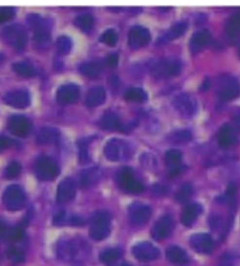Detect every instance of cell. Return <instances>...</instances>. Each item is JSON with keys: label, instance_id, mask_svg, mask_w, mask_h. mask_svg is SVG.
Masks as SVG:
<instances>
[{"label": "cell", "instance_id": "cell-1", "mask_svg": "<svg viewBox=\"0 0 240 266\" xmlns=\"http://www.w3.org/2000/svg\"><path fill=\"white\" fill-rule=\"evenodd\" d=\"M111 217L108 211L98 210L92 216V225L90 228V236L94 241H102L110 235Z\"/></svg>", "mask_w": 240, "mask_h": 266}, {"label": "cell", "instance_id": "cell-2", "mask_svg": "<svg viewBox=\"0 0 240 266\" xmlns=\"http://www.w3.org/2000/svg\"><path fill=\"white\" fill-rule=\"evenodd\" d=\"M2 202L8 210L21 209L26 202V195L24 190L18 185L8 186L3 192Z\"/></svg>", "mask_w": 240, "mask_h": 266}, {"label": "cell", "instance_id": "cell-3", "mask_svg": "<svg viewBox=\"0 0 240 266\" xmlns=\"http://www.w3.org/2000/svg\"><path fill=\"white\" fill-rule=\"evenodd\" d=\"M174 109L179 112L183 117L191 118L198 110V101L195 96L189 93H181L173 98Z\"/></svg>", "mask_w": 240, "mask_h": 266}, {"label": "cell", "instance_id": "cell-4", "mask_svg": "<svg viewBox=\"0 0 240 266\" xmlns=\"http://www.w3.org/2000/svg\"><path fill=\"white\" fill-rule=\"evenodd\" d=\"M217 93L224 100L236 98L240 94V84L232 76H223L219 78Z\"/></svg>", "mask_w": 240, "mask_h": 266}, {"label": "cell", "instance_id": "cell-5", "mask_svg": "<svg viewBox=\"0 0 240 266\" xmlns=\"http://www.w3.org/2000/svg\"><path fill=\"white\" fill-rule=\"evenodd\" d=\"M35 172L41 181H52L59 174V167L54 159L41 156L35 162Z\"/></svg>", "mask_w": 240, "mask_h": 266}, {"label": "cell", "instance_id": "cell-6", "mask_svg": "<svg viewBox=\"0 0 240 266\" xmlns=\"http://www.w3.org/2000/svg\"><path fill=\"white\" fill-rule=\"evenodd\" d=\"M3 38L12 47L17 50H23L27 43V32L19 24L10 25L2 31Z\"/></svg>", "mask_w": 240, "mask_h": 266}, {"label": "cell", "instance_id": "cell-7", "mask_svg": "<svg viewBox=\"0 0 240 266\" xmlns=\"http://www.w3.org/2000/svg\"><path fill=\"white\" fill-rule=\"evenodd\" d=\"M28 24L34 30V39L37 43H47L50 40L51 33L48 22L38 15H29Z\"/></svg>", "mask_w": 240, "mask_h": 266}, {"label": "cell", "instance_id": "cell-8", "mask_svg": "<svg viewBox=\"0 0 240 266\" xmlns=\"http://www.w3.org/2000/svg\"><path fill=\"white\" fill-rule=\"evenodd\" d=\"M129 149L125 141L119 138H111L104 146V155L111 161H119L128 156Z\"/></svg>", "mask_w": 240, "mask_h": 266}, {"label": "cell", "instance_id": "cell-9", "mask_svg": "<svg viewBox=\"0 0 240 266\" xmlns=\"http://www.w3.org/2000/svg\"><path fill=\"white\" fill-rule=\"evenodd\" d=\"M132 254L139 261L149 262L159 258L160 251L153 244L148 242H142L132 247Z\"/></svg>", "mask_w": 240, "mask_h": 266}, {"label": "cell", "instance_id": "cell-10", "mask_svg": "<svg viewBox=\"0 0 240 266\" xmlns=\"http://www.w3.org/2000/svg\"><path fill=\"white\" fill-rule=\"evenodd\" d=\"M153 69L155 74L160 76H175L181 73L182 63L175 58H167L159 61Z\"/></svg>", "mask_w": 240, "mask_h": 266}, {"label": "cell", "instance_id": "cell-11", "mask_svg": "<svg viewBox=\"0 0 240 266\" xmlns=\"http://www.w3.org/2000/svg\"><path fill=\"white\" fill-rule=\"evenodd\" d=\"M31 126L30 120L23 114H15L8 120V128L11 132L20 137L27 136L31 130Z\"/></svg>", "mask_w": 240, "mask_h": 266}, {"label": "cell", "instance_id": "cell-12", "mask_svg": "<svg viewBox=\"0 0 240 266\" xmlns=\"http://www.w3.org/2000/svg\"><path fill=\"white\" fill-rule=\"evenodd\" d=\"M150 39V33L142 26H133L128 34V43L131 49H139L146 44Z\"/></svg>", "mask_w": 240, "mask_h": 266}, {"label": "cell", "instance_id": "cell-13", "mask_svg": "<svg viewBox=\"0 0 240 266\" xmlns=\"http://www.w3.org/2000/svg\"><path fill=\"white\" fill-rule=\"evenodd\" d=\"M79 93H81V90L75 84L62 85L57 90L56 98L60 104H71L77 101Z\"/></svg>", "mask_w": 240, "mask_h": 266}, {"label": "cell", "instance_id": "cell-14", "mask_svg": "<svg viewBox=\"0 0 240 266\" xmlns=\"http://www.w3.org/2000/svg\"><path fill=\"white\" fill-rule=\"evenodd\" d=\"M75 197V186L74 181L70 177H65L59 183L56 199L59 205H65V203L73 200Z\"/></svg>", "mask_w": 240, "mask_h": 266}, {"label": "cell", "instance_id": "cell-15", "mask_svg": "<svg viewBox=\"0 0 240 266\" xmlns=\"http://www.w3.org/2000/svg\"><path fill=\"white\" fill-rule=\"evenodd\" d=\"M3 101L16 109H25L30 104V95L26 90H14L6 92Z\"/></svg>", "mask_w": 240, "mask_h": 266}, {"label": "cell", "instance_id": "cell-16", "mask_svg": "<svg viewBox=\"0 0 240 266\" xmlns=\"http://www.w3.org/2000/svg\"><path fill=\"white\" fill-rule=\"evenodd\" d=\"M152 216V209L142 203H134L129 208V217L133 224L142 225Z\"/></svg>", "mask_w": 240, "mask_h": 266}, {"label": "cell", "instance_id": "cell-17", "mask_svg": "<svg viewBox=\"0 0 240 266\" xmlns=\"http://www.w3.org/2000/svg\"><path fill=\"white\" fill-rule=\"evenodd\" d=\"M190 245L193 249L201 254H208L213 249V241L207 233H196L190 237Z\"/></svg>", "mask_w": 240, "mask_h": 266}, {"label": "cell", "instance_id": "cell-18", "mask_svg": "<svg viewBox=\"0 0 240 266\" xmlns=\"http://www.w3.org/2000/svg\"><path fill=\"white\" fill-rule=\"evenodd\" d=\"M173 228V221L170 216L165 215L157 220L153 229L152 235L157 241L163 239L170 234Z\"/></svg>", "mask_w": 240, "mask_h": 266}, {"label": "cell", "instance_id": "cell-19", "mask_svg": "<svg viewBox=\"0 0 240 266\" xmlns=\"http://www.w3.org/2000/svg\"><path fill=\"white\" fill-rule=\"evenodd\" d=\"M101 171L98 167H91L82 171L79 175V184L83 188L92 187L97 182L100 180L101 177Z\"/></svg>", "mask_w": 240, "mask_h": 266}, {"label": "cell", "instance_id": "cell-20", "mask_svg": "<svg viewBox=\"0 0 240 266\" xmlns=\"http://www.w3.org/2000/svg\"><path fill=\"white\" fill-rule=\"evenodd\" d=\"M105 97L106 93L104 88L100 86L93 87L88 91L85 103L89 108H95V106H98L105 101Z\"/></svg>", "mask_w": 240, "mask_h": 266}, {"label": "cell", "instance_id": "cell-21", "mask_svg": "<svg viewBox=\"0 0 240 266\" xmlns=\"http://www.w3.org/2000/svg\"><path fill=\"white\" fill-rule=\"evenodd\" d=\"M202 212V207L199 203H191V205L186 206L182 212L181 221L185 226H191L198 216Z\"/></svg>", "mask_w": 240, "mask_h": 266}, {"label": "cell", "instance_id": "cell-22", "mask_svg": "<svg viewBox=\"0 0 240 266\" xmlns=\"http://www.w3.org/2000/svg\"><path fill=\"white\" fill-rule=\"evenodd\" d=\"M236 138L233 133V128L228 124L223 125L218 132V143L222 148H230L235 144Z\"/></svg>", "mask_w": 240, "mask_h": 266}, {"label": "cell", "instance_id": "cell-23", "mask_svg": "<svg viewBox=\"0 0 240 266\" xmlns=\"http://www.w3.org/2000/svg\"><path fill=\"white\" fill-rule=\"evenodd\" d=\"M210 38H211V35L207 29H200V30L196 31L193 34V37L190 40L191 50L196 52V51L202 49L203 47H205L206 44L209 42Z\"/></svg>", "mask_w": 240, "mask_h": 266}, {"label": "cell", "instance_id": "cell-24", "mask_svg": "<svg viewBox=\"0 0 240 266\" xmlns=\"http://www.w3.org/2000/svg\"><path fill=\"white\" fill-rule=\"evenodd\" d=\"M186 24L185 22H179V23H176L175 25H173L172 27L166 31L161 38H160L158 39V42L160 43H164V42H168V41H170L172 39H175L177 38H180L182 34H184L186 30Z\"/></svg>", "mask_w": 240, "mask_h": 266}, {"label": "cell", "instance_id": "cell-25", "mask_svg": "<svg viewBox=\"0 0 240 266\" xmlns=\"http://www.w3.org/2000/svg\"><path fill=\"white\" fill-rule=\"evenodd\" d=\"M167 259L174 264H185L188 262V255L182 247L172 246L166 250Z\"/></svg>", "mask_w": 240, "mask_h": 266}, {"label": "cell", "instance_id": "cell-26", "mask_svg": "<svg viewBox=\"0 0 240 266\" xmlns=\"http://www.w3.org/2000/svg\"><path fill=\"white\" fill-rule=\"evenodd\" d=\"M78 252L77 247L74 243H63L58 247V255L62 260L71 261L75 258V256Z\"/></svg>", "mask_w": 240, "mask_h": 266}, {"label": "cell", "instance_id": "cell-27", "mask_svg": "<svg viewBox=\"0 0 240 266\" xmlns=\"http://www.w3.org/2000/svg\"><path fill=\"white\" fill-rule=\"evenodd\" d=\"M100 126L106 130H118L122 128L121 122L117 114L113 113H105L99 121Z\"/></svg>", "mask_w": 240, "mask_h": 266}, {"label": "cell", "instance_id": "cell-28", "mask_svg": "<svg viewBox=\"0 0 240 266\" xmlns=\"http://www.w3.org/2000/svg\"><path fill=\"white\" fill-rule=\"evenodd\" d=\"M102 70V65L98 61H90L79 65V72L89 77H96Z\"/></svg>", "mask_w": 240, "mask_h": 266}, {"label": "cell", "instance_id": "cell-29", "mask_svg": "<svg viewBox=\"0 0 240 266\" xmlns=\"http://www.w3.org/2000/svg\"><path fill=\"white\" fill-rule=\"evenodd\" d=\"M13 70L16 74L26 77L33 76L37 74V69L28 61L16 62L13 64Z\"/></svg>", "mask_w": 240, "mask_h": 266}, {"label": "cell", "instance_id": "cell-30", "mask_svg": "<svg viewBox=\"0 0 240 266\" xmlns=\"http://www.w3.org/2000/svg\"><path fill=\"white\" fill-rule=\"evenodd\" d=\"M226 32L230 38H235L240 32V15L235 14L229 18L226 25Z\"/></svg>", "mask_w": 240, "mask_h": 266}, {"label": "cell", "instance_id": "cell-31", "mask_svg": "<svg viewBox=\"0 0 240 266\" xmlns=\"http://www.w3.org/2000/svg\"><path fill=\"white\" fill-rule=\"evenodd\" d=\"M125 99L129 101H136V102H142L146 101L148 98V95L144 89L138 88V87H132L129 88L128 90L125 92Z\"/></svg>", "mask_w": 240, "mask_h": 266}, {"label": "cell", "instance_id": "cell-32", "mask_svg": "<svg viewBox=\"0 0 240 266\" xmlns=\"http://www.w3.org/2000/svg\"><path fill=\"white\" fill-rule=\"evenodd\" d=\"M59 133L56 129L51 127H43L37 135V141L39 144H49L56 140Z\"/></svg>", "mask_w": 240, "mask_h": 266}, {"label": "cell", "instance_id": "cell-33", "mask_svg": "<svg viewBox=\"0 0 240 266\" xmlns=\"http://www.w3.org/2000/svg\"><path fill=\"white\" fill-rule=\"evenodd\" d=\"M74 24L76 25V27H78L79 29H82L84 31H89V30H90L93 27L94 18L90 14L78 15L75 18Z\"/></svg>", "mask_w": 240, "mask_h": 266}, {"label": "cell", "instance_id": "cell-34", "mask_svg": "<svg viewBox=\"0 0 240 266\" xmlns=\"http://www.w3.org/2000/svg\"><path fill=\"white\" fill-rule=\"evenodd\" d=\"M135 180L133 171L129 167H124L118 173V182L121 187L125 190L127 186Z\"/></svg>", "mask_w": 240, "mask_h": 266}, {"label": "cell", "instance_id": "cell-35", "mask_svg": "<svg viewBox=\"0 0 240 266\" xmlns=\"http://www.w3.org/2000/svg\"><path fill=\"white\" fill-rule=\"evenodd\" d=\"M182 157H183V155L181 153V151L176 150V149H171V150H168L166 152L165 161L169 166L176 167L181 163Z\"/></svg>", "mask_w": 240, "mask_h": 266}, {"label": "cell", "instance_id": "cell-36", "mask_svg": "<svg viewBox=\"0 0 240 266\" xmlns=\"http://www.w3.org/2000/svg\"><path fill=\"white\" fill-rule=\"evenodd\" d=\"M56 46L60 54L66 55L71 51V48H73V41L66 35H61L57 39Z\"/></svg>", "mask_w": 240, "mask_h": 266}, {"label": "cell", "instance_id": "cell-37", "mask_svg": "<svg viewBox=\"0 0 240 266\" xmlns=\"http://www.w3.org/2000/svg\"><path fill=\"white\" fill-rule=\"evenodd\" d=\"M100 41L108 44V46L113 47L118 41V33L114 29H108L105 30L100 37Z\"/></svg>", "mask_w": 240, "mask_h": 266}, {"label": "cell", "instance_id": "cell-38", "mask_svg": "<svg viewBox=\"0 0 240 266\" xmlns=\"http://www.w3.org/2000/svg\"><path fill=\"white\" fill-rule=\"evenodd\" d=\"M120 252L115 249L105 250L100 254V260L105 264H111L120 258Z\"/></svg>", "mask_w": 240, "mask_h": 266}, {"label": "cell", "instance_id": "cell-39", "mask_svg": "<svg viewBox=\"0 0 240 266\" xmlns=\"http://www.w3.org/2000/svg\"><path fill=\"white\" fill-rule=\"evenodd\" d=\"M192 192H193L192 185L189 184V183L184 184L182 187L180 188V190L177 191V193H176V200L180 201V202L185 201L186 199H188L191 196Z\"/></svg>", "mask_w": 240, "mask_h": 266}, {"label": "cell", "instance_id": "cell-40", "mask_svg": "<svg viewBox=\"0 0 240 266\" xmlns=\"http://www.w3.org/2000/svg\"><path fill=\"white\" fill-rule=\"evenodd\" d=\"M21 171H22V167L20 163H18L16 161L11 162L5 168V176L7 177V179H15V177L19 176V174L21 173Z\"/></svg>", "mask_w": 240, "mask_h": 266}, {"label": "cell", "instance_id": "cell-41", "mask_svg": "<svg viewBox=\"0 0 240 266\" xmlns=\"http://www.w3.org/2000/svg\"><path fill=\"white\" fill-rule=\"evenodd\" d=\"M25 235L24 229L22 226H17L15 228H12L8 230L7 238L11 239L13 242H21Z\"/></svg>", "mask_w": 240, "mask_h": 266}, {"label": "cell", "instance_id": "cell-42", "mask_svg": "<svg viewBox=\"0 0 240 266\" xmlns=\"http://www.w3.org/2000/svg\"><path fill=\"white\" fill-rule=\"evenodd\" d=\"M7 257L8 259H10L13 263H21L25 260V256L24 254L19 251L16 247H10V249L7 250Z\"/></svg>", "mask_w": 240, "mask_h": 266}, {"label": "cell", "instance_id": "cell-43", "mask_svg": "<svg viewBox=\"0 0 240 266\" xmlns=\"http://www.w3.org/2000/svg\"><path fill=\"white\" fill-rule=\"evenodd\" d=\"M15 14L16 12L13 7H7V6L0 7V23L10 21L15 17Z\"/></svg>", "mask_w": 240, "mask_h": 266}, {"label": "cell", "instance_id": "cell-44", "mask_svg": "<svg viewBox=\"0 0 240 266\" xmlns=\"http://www.w3.org/2000/svg\"><path fill=\"white\" fill-rule=\"evenodd\" d=\"M13 145V140L6 136H0V152L3 150L10 148Z\"/></svg>", "mask_w": 240, "mask_h": 266}, {"label": "cell", "instance_id": "cell-45", "mask_svg": "<svg viewBox=\"0 0 240 266\" xmlns=\"http://www.w3.org/2000/svg\"><path fill=\"white\" fill-rule=\"evenodd\" d=\"M65 217H66V212L64 210H61L54 216L53 222H54L55 225H61L63 224V222L65 221Z\"/></svg>", "mask_w": 240, "mask_h": 266}, {"label": "cell", "instance_id": "cell-46", "mask_svg": "<svg viewBox=\"0 0 240 266\" xmlns=\"http://www.w3.org/2000/svg\"><path fill=\"white\" fill-rule=\"evenodd\" d=\"M236 192H237V188H236L235 184L230 183L229 186H228V188H227V191H226L227 199H232L236 195Z\"/></svg>", "mask_w": 240, "mask_h": 266}, {"label": "cell", "instance_id": "cell-47", "mask_svg": "<svg viewBox=\"0 0 240 266\" xmlns=\"http://www.w3.org/2000/svg\"><path fill=\"white\" fill-rule=\"evenodd\" d=\"M119 62V56L115 53H112V54H110L108 57H106V63L110 66H115Z\"/></svg>", "mask_w": 240, "mask_h": 266}, {"label": "cell", "instance_id": "cell-48", "mask_svg": "<svg viewBox=\"0 0 240 266\" xmlns=\"http://www.w3.org/2000/svg\"><path fill=\"white\" fill-rule=\"evenodd\" d=\"M70 224L73 225V226H83L85 223H86V221L81 218V217H77V216H73L70 218Z\"/></svg>", "mask_w": 240, "mask_h": 266}, {"label": "cell", "instance_id": "cell-49", "mask_svg": "<svg viewBox=\"0 0 240 266\" xmlns=\"http://www.w3.org/2000/svg\"><path fill=\"white\" fill-rule=\"evenodd\" d=\"M8 230H10V229H7L6 226L3 223H1V222H0V241L7 238Z\"/></svg>", "mask_w": 240, "mask_h": 266}, {"label": "cell", "instance_id": "cell-50", "mask_svg": "<svg viewBox=\"0 0 240 266\" xmlns=\"http://www.w3.org/2000/svg\"><path fill=\"white\" fill-rule=\"evenodd\" d=\"M121 266H130V265H127V264H124V265H121Z\"/></svg>", "mask_w": 240, "mask_h": 266}]
</instances>
